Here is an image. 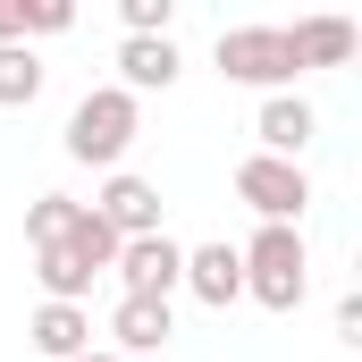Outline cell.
Returning a JSON list of instances; mask_svg holds the SVG:
<instances>
[{
  "instance_id": "52a82bcc",
  "label": "cell",
  "mask_w": 362,
  "mask_h": 362,
  "mask_svg": "<svg viewBox=\"0 0 362 362\" xmlns=\"http://www.w3.org/2000/svg\"><path fill=\"white\" fill-rule=\"evenodd\" d=\"M253 135H262V152H270V160H303V144L320 135V118H312V101H303V93H262Z\"/></svg>"
},
{
  "instance_id": "8fae6325",
  "label": "cell",
  "mask_w": 362,
  "mask_h": 362,
  "mask_svg": "<svg viewBox=\"0 0 362 362\" xmlns=\"http://www.w3.org/2000/svg\"><path fill=\"white\" fill-rule=\"evenodd\" d=\"M177 42H144V34H127V42H118V93H135V101H144V93H169L177 85Z\"/></svg>"
},
{
  "instance_id": "5bb4252c",
  "label": "cell",
  "mask_w": 362,
  "mask_h": 362,
  "mask_svg": "<svg viewBox=\"0 0 362 362\" xmlns=\"http://www.w3.org/2000/svg\"><path fill=\"white\" fill-rule=\"evenodd\" d=\"M42 101V59L34 42H0V110H34Z\"/></svg>"
},
{
  "instance_id": "ba28073f",
  "label": "cell",
  "mask_w": 362,
  "mask_h": 362,
  "mask_svg": "<svg viewBox=\"0 0 362 362\" xmlns=\"http://www.w3.org/2000/svg\"><path fill=\"white\" fill-rule=\"evenodd\" d=\"M110 354L127 362V354H160L169 337H177V312L169 303H152V295H118V312H110Z\"/></svg>"
},
{
  "instance_id": "3957f363",
  "label": "cell",
  "mask_w": 362,
  "mask_h": 362,
  "mask_svg": "<svg viewBox=\"0 0 362 362\" xmlns=\"http://www.w3.org/2000/svg\"><path fill=\"white\" fill-rule=\"evenodd\" d=\"M219 76L228 85H253V93H286L303 68H295V42H286V25H228L219 34Z\"/></svg>"
},
{
  "instance_id": "7a4b0ae2",
  "label": "cell",
  "mask_w": 362,
  "mask_h": 362,
  "mask_svg": "<svg viewBox=\"0 0 362 362\" xmlns=\"http://www.w3.org/2000/svg\"><path fill=\"white\" fill-rule=\"evenodd\" d=\"M144 135V101L135 93H118V85H93L76 110H68V160H85V169H118L127 160V144Z\"/></svg>"
},
{
  "instance_id": "7c38bea8",
  "label": "cell",
  "mask_w": 362,
  "mask_h": 362,
  "mask_svg": "<svg viewBox=\"0 0 362 362\" xmlns=\"http://www.w3.org/2000/svg\"><path fill=\"white\" fill-rule=\"evenodd\" d=\"M34 278H42V303H85L101 270H93L85 253H76V245L59 236V245H34Z\"/></svg>"
},
{
  "instance_id": "277c9868",
  "label": "cell",
  "mask_w": 362,
  "mask_h": 362,
  "mask_svg": "<svg viewBox=\"0 0 362 362\" xmlns=\"http://www.w3.org/2000/svg\"><path fill=\"white\" fill-rule=\"evenodd\" d=\"M236 202H253L262 228H295V219L312 211V177H303V160L245 152V160H236Z\"/></svg>"
},
{
  "instance_id": "5b68a950",
  "label": "cell",
  "mask_w": 362,
  "mask_h": 362,
  "mask_svg": "<svg viewBox=\"0 0 362 362\" xmlns=\"http://www.w3.org/2000/svg\"><path fill=\"white\" fill-rule=\"evenodd\" d=\"M93 219L118 236V245H135V236H160V185L152 177H135V169H110V185L85 202Z\"/></svg>"
},
{
  "instance_id": "9a60e30c",
  "label": "cell",
  "mask_w": 362,
  "mask_h": 362,
  "mask_svg": "<svg viewBox=\"0 0 362 362\" xmlns=\"http://www.w3.org/2000/svg\"><path fill=\"white\" fill-rule=\"evenodd\" d=\"M76 211H85L76 194H34V202H25V245H59V236L76 228Z\"/></svg>"
},
{
  "instance_id": "4fadbf2b",
  "label": "cell",
  "mask_w": 362,
  "mask_h": 362,
  "mask_svg": "<svg viewBox=\"0 0 362 362\" xmlns=\"http://www.w3.org/2000/svg\"><path fill=\"white\" fill-rule=\"evenodd\" d=\"M286 42H295V68H346L354 59V25L346 17H303V25H286Z\"/></svg>"
},
{
  "instance_id": "8992f818",
  "label": "cell",
  "mask_w": 362,
  "mask_h": 362,
  "mask_svg": "<svg viewBox=\"0 0 362 362\" xmlns=\"http://www.w3.org/2000/svg\"><path fill=\"white\" fill-rule=\"evenodd\" d=\"M118 295H152V303H169L177 295V278H185V245L160 228V236H135V245H118Z\"/></svg>"
},
{
  "instance_id": "ffe728a7",
  "label": "cell",
  "mask_w": 362,
  "mask_h": 362,
  "mask_svg": "<svg viewBox=\"0 0 362 362\" xmlns=\"http://www.w3.org/2000/svg\"><path fill=\"white\" fill-rule=\"evenodd\" d=\"M76 362H118V354H101V346H85V354H76Z\"/></svg>"
},
{
  "instance_id": "30bf717a",
  "label": "cell",
  "mask_w": 362,
  "mask_h": 362,
  "mask_svg": "<svg viewBox=\"0 0 362 362\" xmlns=\"http://www.w3.org/2000/svg\"><path fill=\"white\" fill-rule=\"evenodd\" d=\"M25 346H34L42 362H76L93 346V312L85 303H42V312L25 320Z\"/></svg>"
},
{
  "instance_id": "6da1fadb",
  "label": "cell",
  "mask_w": 362,
  "mask_h": 362,
  "mask_svg": "<svg viewBox=\"0 0 362 362\" xmlns=\"http://www.w3.org/2000/svg\"><path fill=\"white\" fill-rule=\"evenodd\" d=\"M236 270H245V295L262 312H295L303 286H312V253H303V228H253L236 245Z\"/></svg>"
},
{
  "instance_id": "e0dca14e",
  "label": "cell",
  "mask_w": 362,
  "mask_h": 362,
  "mask_svg": "<svg viewBox=\"0 0 362 362\" xmlns=\"http://www.w3.org/2000/svg\"><path fill=\"white\" fill-rule=\"evenodd\" d=\"M118 17H127V34H144V42H169V25H177V0H127Z\"/></svg>"
},
{
  "instance_id": "9c48e42d",
  "label": "cell",
  "mask_w": 362,
  "mask_h": 362,
  "mask_svg": "<svg viewBox=\"0 0 362 362\" xmlns=\"http://www.w3.org/2000/svg\"><path fill=\"white\" fill-rule=\"evenodd\" d=\"M194 303H211V312H228V303H245V270H236V245H194L185 253V278H177Z\"/></svg>"
},
{
  "instance_id": "d6986e66",
  "label": "cell",
  "mask_w": 362,
  "mask_h": 362,
  "mask_svg": "<svg viewBox=\"0 0 362 362\" xmlns=\"http://www.w3.org/2000/svg\"><path fill=\"white\" fill-rule=\"evenodd\" d=\"M0 42H17V0H0Z\"/></svg>"
},
{
  "instance_id": "ac0fdd59",
  "label": "cell",
  "mask_w": 362,
  "mask_h": 362,
  "mask_svg": "<svg viewBox=\"0 0 362 362\" xmlns=\"http://www.w3.org/2000/svg\"><path fill=\"white\" fill-rule=\"evenodd\" d=\"M68 245H76V253H85L93 270H110V262H118V236H110V228H101V219H93V211H76V228H68Z\"/></svg>"
},
{
  "instance_id": "2e32d148",
  "label": "cell",
  "mask_w": 362,
  "mask_h": 362,
  "mask_svg": "<svg viewBox=\"0 0 362 362\" xmlns=\"http://www.w3.org/2000/svg\"><path fill=\"white\" fill-rule=\"evenodd\" d=\"M68 25H76L68 0H17V42H34V34H68Z\"/></svg>"
}]
</instances>
